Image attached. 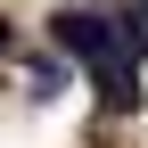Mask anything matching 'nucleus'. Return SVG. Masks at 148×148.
I'll list each match as a JSON object with an SVG mask.
<instances>
[{"label":"nucleus","instance_id":"1","mask_svg":"<svg viewBox=\"0 0 148 148\" xmlns=\"http://www.w3.org/2000/svg\"><path fill=\"white\" fill-rule=\"evenodd\" d=\"M8 49H16V41H8V16H0V58H8Z\"/></svg>","mask_w":148,"mask_h":148}]
</instances>
